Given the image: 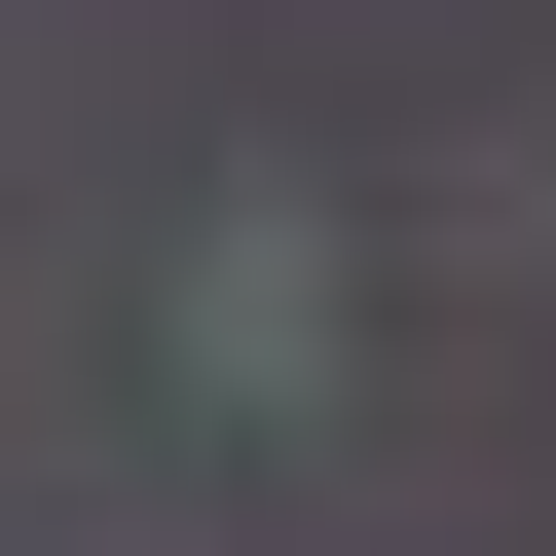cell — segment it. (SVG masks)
<instances>
[]
</instances>
